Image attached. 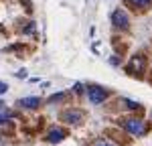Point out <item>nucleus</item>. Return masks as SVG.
Segmentation results:
<instances>
[{
  "mask_svg": "<svg viewBox=\"0 0 152 146\" xmlns=\"http://www.w3.org/2000/svg\"><path fill=\"white\" fill-rule=\"evenodd\" d=\"M23 4L26 6V10H31V2H28V0H23Z\"/></svg>",
  "mask_w": 152,
  "mask_h": 146,
  "instance_id": "obj_17",
  "label": "nucleus"
},
{
  "mask_svg": "<svg viewBox=\"0 0 152 146\" xmlns=\"http://www.w3.org/2000/svg\"><path fill=\"white\" fill-rule=\"evenodd\" d=\"M144 67H146V57H144V55H134L128 63V73L140 77L142 73H144Z\"/></svg>",
  "mask_w": 152,
  "mask_h": 146,
  "instance_id": "obj_2",
  "label": "nucleus"
},
{
  "mask_svg": "<svg viewBox=\"0 0 152 146\" xmlns=\"http://www.w3.org/2000/svg\"><path fill=\"white\" fill-rule=\"evenodd\" d=\"M91 146H114V144H112V142H107V140H102V138H99V140H94Z\"/></svg>",
  "mask_w": 152,
  "mask_h": 146,
  "instance_id": "obj_11",
  "label": "nucleus"
},
{
  "mask_svg": "<svg viewBox=\"0 0 152 146\" xmlns=\"http://www.w3.org/2000/svg\"><path fill=\"white\" fill-rule=\"evenodd\" d=\"M65 136H67V132H65L63 128L53 126V128H49V132H47V140L51 142V144H57V142H61Z\"/></svg>",
  "mask_w": 152,
  "mask_h": 146,
  "instance_id": "obj_6",
  "label": "nucleus"
},
{
  "mask_svg": "<svg viewBox=\"0 0 152 146\" xmlns=\"http://www.w3.org/2000/svg\"><path fill=\"white\" fill-rule=\"evenodd\" d=\"M110 63H112V65H120V59H118V57H112Z\"/></svg>",
  "mask_w": 152,
  "mask_h": 146,
  "instance_id": "obj_16",
  "label": "nucleus"
},
{
  "mask_svg": "<svg viewBox=\"0 0 152 146\" xmlns=\"http://www.w3.org/2000/svg\"><path fill=\"white\" fill-rule=\"evenodd\" d=\"M120 126L132 136H144L146 134V122L140 118H124V120H120Z\"/></svg>",
  "mask_w": 152,
  "mask_h": 146,
  "instance_id": "obj_1",
  "label": "nucleus"
},
{
  "mask_svg": "<svg viewBox=\"0 0 152 146\" xmlns=\"http://www.w3.org/2000/svg\"><path fill=\"white\" fill-rule=\"evenodd\" d=\"M87 96H89V101L91 104H104L107 96H110V91H105L104 87H97V85H91L89 89H87Z\"/></svg>",
  "mask_w": 152,
  "mask_h": 146,
  "instance_id": "obj_4",
  "label": "nucleus"
},
{
  "mask_svg": "<svg viewBox=\"0 0 152 146\" xmlns=\"http://www.w3.org/2000/svg\"><path fill=\"white\" fill-rule=\"evenodd\" d=\"M124 104H126L130 110H136V108H138V104H136V101H130V99H124Z\"/></svg>",
  "mask_w": 152,
  "mask_h": 146,
  "instance_id": "obj_13",
  "label": "nucleus"
},
{
  "mask_svg": "<svg viewBox=\"0 0 152 146\" xmlns=\"http://www.w3.org/2000/svg\"><path fill=\"white\" fill-rule=\"evenodd\" d=\"M126 4H130L132 8H136V10H144L146 6H150L152 0H124Z\"/></svg>",
  "mask_w": 152,
  "mask_h": 146,
  "instance_id": "obj_8",
  "label": "nucleus"
},
{
  "mask_svg": "<svg viewBox=\"0 0 152 146\" xmlns=\"http://www.w3.org/2000/svg\"><path fill=\"white\" fill-rule=\"evenodd\" d=\"M39 104H41V99H39V97H23V99H18V106H23V108H28V110L37 108Z\"/></svg>",
  "mask_w": 152,
  "mask_h": 146,
  "instance_id": "obj_7",
  "label": "nucleus"
},
{
  "mask_svg": "<svg viewBox=\"0 0 152 146\" xmlns=\"http://www.w3.org/2000/svg\"><path fill=\"white\" fill-rule=\"evenodd\" d=\"M61 120L65 122V124H71V126H77V124H81L83 120V114L79 110L71 108V110H65L63 114H61Z\"/></svg>",
  "mask_w": 152,
  "mask_h": 146,
  "instance_id": "obj_5",
  "label": "nucleus"
},
{
  "mask_svg": "<svg viewBox=\"0 0 152 146\" xmlns=\"http://www.w3.org/2000/svg\"><path fill=\"white\" fill-rule=\"evenodd\" d=\"M24 35H31V33H35V23H26V26L23 28Z\"/></svg>",
  "mask_w": 152,
  "mask_h": 146,
  "instance_id": "obj_10",
  "label": "nucleus"
},
{
  "mask_svg": "<svg viewBox=\"0 0 152 146\" xmlns=\"http://www.w3.org/2000/svg\"><path fill=\"white\" fill-rule=\"evenodd\" d=\"M112 24H114V28H118V31H126V28L130 26L128 14L122 10V8L114 10V14H112Z\"/></svg>",
  "mask_w": 152,
  "mask_h": 146,
  "instance_id": "obj_3",
  "label": "nucleus"
},
{
  "mask_svg": "<svg viewBox=\"0 0 152 146\" xmlns=\"http://www.w3.org/2000/svg\"><path fill=\"white\" fill-rule=\"evenodd\" d=\"M59 99H65V93H57V96H51L49 97V104H55Z\"/></svg>",
  "mask_w": 152,
  "mask_h": 146,
  "instance_id": "obj_12",
  "label": "nucleus"
},
{
  "mask_svg": "<svg viewBox=\"0 0 152 146\" xmlns=\"http://www.w3.org/2000/svg\"><path fill=\"white\" fill-rule=\"evenodd\" d=\"M75 91H77V93H81V91H83V85L81 83H75Z\"/></svg>",
  "mask_w": 152,
  "mask_h": 146,
  "instance_id": "obj_15",
  "label": "nucleus"
},
{
  "mask_svg": "<svg viewBox=\"0 0 152 146\" xmlns=\"http://www.w3.org/2000/svg\"><path fill=\"white\" fill-rule=\"evenodd\" d=\"M6 89H8V85L4 83V81H0V93H4V91H6Z\"/></svg>",
  "mask_w": 152,
  "mask_h": 146,
  "instance_id": "obj_14",
  "label": "nucleus"
},
{
  "mask_svg": "<svg viewBox=\"0 0 152 146\" xmlns=\"http://www.w3.org/2000/svg\"><path fill=\"white\" fill-rule=\"evenodd\" d=\"M10 118H12V114L8 112V110L0 108V122H6V120H10Z\"/></svg>",
  "mask_w": 152,
  "mask_h": 146,
  "instance_id": "obj_9",
  "label": "nucleus"
}]
</instances>
